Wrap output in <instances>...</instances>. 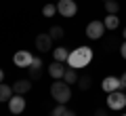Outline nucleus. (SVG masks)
I'll return each mask as SVG.
<instances>
[{
    "label": "nucleus",
    "instance_id": "f257e3e1",
    "mask_svg": "<svg viewBox=\"0 0 126 116\" xmlns=\"http://www.w3.org/2000/svg\"><path fill=\"white\" fill-rule=\"evenodd\" d=\"M93 61V49L90 46H78L69 53L67 57V66L74 68V70H80V68H86Z\"/></svg>",
    "mask_w": 126,
    "mask_h": 116
},
{
    "label": "nucleus",
    "instance_id": "f03ea898",
    "mask_svg": "<svg viewBox=\"0 0 126 116\" xmlns=\"http://www.w3.org/2000/svg\"><path fill=\"white\" fill-rule=\"evenodd\" d=\"M50 95H53V99L57 103H67L69 99H72V87L63 80V78L61 80H53V85H50Z\"/></svg>",
    "mask_w": 126,
    "mask_h": 116
},
{
    "label": "nucleus",
    "instance_id": "7ed1b4c3",
    "mask_svg": "<svg viewBox=\"0 0 126 116\" xmlns=\"http://www.w3.org/2000/svg\"><path fill=\"white\" fill-rule=\"evenodd\" d=\"M57 13L65 19H72L74 15L78 13V4L76 0H59L57 2Z\"/></svg>",
    "mask_w": 126,
    "mask_h": 116
},
{
    "label": "nucleus",
    "instance_id": "20e7f679",
    "mask_svg": "<svg viewBox=\"0 0 126 116\" xmlns=\"http://www.w3.org/2000/svg\"><path fill=\"white\" fill-rule=\"evenodd\" d=\"M107 108L109 110H124L126 108V93L120 91H113V93H107Z\"/></svg>",
    "mask_w": 126,
    "mask_h": 116
},
{
    "label": "nucleus",
    "instance_id": "39448f33",
    "mask_svg": "<svg viewBox=\"0 0 126 116\" xmlns=\"http://www.w3.org/2000/svg\"><path fill=\"white\" fill-rule=\"evenodd\" d=\"M103 34H105V23L99 21V19H94V21H90L86 25V36H88L90 40H99Z\"/></svg>",
    "mask_w": 126,
    "mask_h": 116
},
{
    "label": "nucleus",
    "instance_id": "423d86ee",
    "mask_svg": "<svg viewBox=\"0 0 126 116\" xmlns=\"http://www.w3.org/2000/svg\"><path fill=\"white\" fill-rule=\"evenodd\" d=\"M36 49L40 51V53H48V51H53V36H50L48 32L36 36Z\"/></svg>",
    "mask_w": 126,
    "mask_h": 116
},
{
    "label": "nucleus",
    "instance_id": "0eeeda50",
    "mask_svg": "<svg viewBox=\"0 0 126 116\" xmlns=\"http://www.w3.org/2000/svg\"><path fill=\"white\" fill-rule=\"evenodd\" d=\"M101 89L105 91V93H113V91H120L122 89V82L118 76H105L103 82H101Z\"/></svg>",
    "mask_w": 126,
    "mask_h": 116
},
{
    "label": "nucleus",
    "instance_id": "6e6552de",
    "mask_svg": "<svg viewBox=\"0 0 126 116\" xmlns=\"http://www.w3.org/2000/svg\"><path fill=\"white\" fill-rule=\"evenodd\" d=\"M9 110H11V114H21V112L25 110V97L15 93L13 97L9 99Z\"/></svg>",
    "mask_w": 126,
    "mask_h": 116
},
{
    "label": "nucleus",
    "instance_id": "1a4fd4ad",
    "mask_svg": "<svg viewBox=\"0 0 126 116\" xmlns=\"http://www.w3.org/2000/svg\"><path fill=\"white\" fill-rule=\"evenodd\" d=\"M32 59H34V55H32L30 51H17L15 57H13V61H15L17 68H30L32 66Z\"/></svg>",
    "mask_w": 126,
    "mask_h": 116
},
{
    "label": "nucleus",
    "instance_id": "9d476101",
    "mask_svg": "<svg viewBox=\"0 0 126 116\" xmlns=\"http://www.w3.org/2000/svg\"><path fill=\"white\" fill-rule=\"evenodd\" d=\"M27 70H30V78H32V80H40L42 74H44V72H42V59L40 57H34V59H32V66L27 68Z\"/></svg>",
    "mask_w": 126,
    "mask_h": 116
},
{
    "label": "nucleus",
    "instance_id": "9b49d317",
    "mask_svg": "<svg viewBox=\"0 0 126 116\" xmlns=\"http://www.w3.org/2000/svg\"><path fill=\"white\" fill-rule=\"evenodd\" d=\"M65 70H67V68L63 66L61 61H55V59H53V63L48 66V74L53 76V80H61L63 74H65Z\"/></svg>",
    "mask_w": 126,
    "mask_h": 116
},
{
    "label": "nucleus",
    "instance_id": "f8f14e48",
    "mask_svg": "<svg viewBox=\"0 0 126 116\" xmlns=\"http://www.w3.org/2000/svg\"><path fill=\"white\" fill-rule=\"evenodd\" d=\"M27 91H32V78H21L13 85V93L17 95H25Z\"/></svg>",
    "mask_w": 126,
    "mask_h": 116
},
{
    "label": "nucleus",
    "instance_id": "ddd939ff",
    "mask_svg": "<svg viewBox=\"0 0 126 116\" xmlns=\"http://www.w3.org/2000/svg\"><path fill=\"white\" fill-rule=\"evenodd\" d=\"M53 57H55V61L67 63V57H69V51L65 49V46H57V49L53 51Z\"/></svg>",
    "mask_w": 126,
    "mask_h": 116
},
{
    "label": "nucleus",
    "instance_id": "4468645a",
    "mask_svg": "<svg viewBox=\"0 0 126 116\" xmlns=\"http://www.w3.org/2000/svg\"><path fill=\"white\" fill-rule=\"evenodd\" d=\"M13 97V87L11 85H2V82H0V101L2 103H9V99Z\"/></svg>",
    "mask_w": 126,
    "mask_h": 116
},
{
    "label": "nucleus",
    "instance_id": "2eb2a0df",
    "mask_svg": "<svg viewBox=\"0 0 126 116\" xmlns=\"http://www.w3.org/2000/svg\"><path fill=\"white\" fill-rule=\"evenodd\" d=\"M78 78H80V76L76 74V70H74V68H67V70H65V74H63V80L67 82V85H76Z\"/></svg>",
    "mask_w": 126,
    "mask_h": 116
},
{
    "label": "nucleus",
    "instance_id": "dca6fc26",
    "mask_svg": "<svg viewBox=\"0 0 126 116\" xmlns=\"http://www.w3.org/2000/svg\"><path fill=\"white\" fill-rule=\"evenodd\" d=\"M103 23H105V30H116L120 25V19H118V15H107Z\"/></svg>",
    "mask_w": 126,
    "mask_h": 116
},
{
    "label": "nucleus",
    "instance_id": "f3484780",
    "mask_svg": "<svg viewBox=\"0 0 126 116\" xmlns=\"http://www.w3.org/2000/svg\"><path fill=\"white\" fill-rule=\"evenodd\" d=\"M103 4H105L107 15H118V11H120V2H118V0H107V2H103Z\"/></svg>",
    "mask_w": 126,
    "mask_h": 116
},
{
    "label": "nucleus",
    "instance_id": "a211bd4d",
    "mask_svg": "<svg viewBox=\"0 0 126 116\" xmlns=\"http://www.w3.org/2000/svg\"><path fill=\"white\" fill-rule=\"evenodd\" d=\"M76 85H78V89H80V91H88L90 85H93V78H90V76H80Z\"/></svg>",
    "mask_w": 126,
    "mask_h": 116
},
{
    "label": "nucleus",
    "instance_id": "6ab92c4d",
    "mask_svg": "<svg viewBox=\"0 0 126 116\" xmlns=\"http://www.w3.org/2000/svg\"><path fill=\"white\" fill-rule=\"evenodd\" d=\"M55 13H57V4H53V2H48V4L42 6V15H44V17H55Z\"/></svg>",
    "mask_w": 126,
    "mask_h": 116
},
{
    "label": "nucleus",
    "instance_id": "aec40b11",
    "mask_svg": "<svg viewBox=\"0 0 126 116\" xmlns=\"http://www.w3.org/2000/svg\"><path fill=\"white\" fill-rule=\"evenodd\" d=\"M48 34L53 36V40H61L63 36H65V34H63V27H61V25H53V27L48 30Z\"/></svg>",
    "mask_w": 126,
    "mask_h": 116
},
{
    "label": "nucleus",
    "instance_id": "412c9836",
    "mask_svg": "<svg viewBox=\"0 0 126 116\" xmlns=\"http://www.w3.org/2000/svg\"><path fill=\"white\" fill-rule=\"evenodd\" d=\"M65 110H67L65 103H57V106L53 108V116H63V114H65Z\"/></svg>",
    "mask_w": 126,
    "mask_h": 116
},
{
    "label": "nucleus",
    "instance_id": "4be33fe9",
    "mask_svg": "<svg viewBox=\"0 0 126 116\" xmlns=\"http://www.w3.org/2000/svg\"><path fill=\"white\" fill-rule=\"evenodd\" d=\"M120 55H122V57L126 59V40L122 42V46H120Z\"/></svg>",
    "mask_w": 126,
    "mask_h": 116
},
{
    "label": "nucleus",
    "instance_id": "5701e85b",
    "mask_svg": "<svg viewBox=\"0 0 126 116\" xmlns=\"http://www.w3.org/2000/svg\"><path fill=\"white\" fill-rule=\"evenodd\" d=\"M120 82H122V89H126V72L120 76Z\"/></svg>",
    "mask_w": 126,
    "mask_h": 116
},
{
    "label": "nucleus",
    "instance_id": "b1692460",
    "mask_svg": "<svg viewBox=\"0 0 126 116\" xmlns=\"http://www.w3.org/2000/svg\"><path fill=\"white\" fill-rule=\"evenodd\" d=\"M94 116H109V114L105 110H97V112H94Z\"/></svg>",
    "mask_w": 126,
    "mask_h": 116
},
{
    "label": "nucleus",
    "instance_id": "393cba45",
    "mask_svg": "<svg viewBox=\"0 0 126 116\" xmlns=\"http://www.w3.org/2000/svg\"><path fill=\"white\" fill-rule=\"evenodd\" d=\"M63 116H76V112H74V110H65V114H63Z\"/></svg>",
    "mask_w": 126,
    "mask_h": 116
},
{
    "label": "nucleus",
    "instance_id": "a878e982",
    "mask_svg": "<svg viewBox=\"0 0 126 116\" xmlns=\"http://www.w3.org/2000/svg\"><path fill=\"white\" fill-rule=\"evenodd\" d=\"M0 82H4V72H2V68H0Z\"/></svg>",
    "mask_w": 126,
    "mask_h": 116
},
{
    "label": "nucleus",
    "instance_id": "bb28decb",
    "mask_svg": "<svg viewBox=\"0 0 126 116\" xmlns=\"http://www.w3.org/2000/svg\"><path fill=\"white\" fill-rule=\"evenodd\" d=\"M122 36H124V40H126V27H124V30H122Z\"/></svg>",
    "mask_w": 126,
    "mask_h": 116
},
{
    "label": "nucleus",
    "instance_id": "cd10ccee",
    "mask_svg": "<svg viewBox=\"0 0 126 116\" xmlns=\"http://www.w3.org/2000/svg\"><path fill=\"white\" fill-rule=\"evenodd\" d=\"M103 2H107V0H103Z\"/></svg>",
    "mask_w": 126,
    "mask_h": 116
},
{
    "label": "nucleus",
    "instance_id": "c85d7f7f",
    "mask_svg": "<svg viewBox=\"0 0 126 116\" xmlns=\"http://www.w3.org/2000/svg\"><path fill=\"white\" fill-rule=\"evenodd\" d=\"M122 116H126V114H122Z\"/></svg>",
    "mask_w": 126,
    "mask_h": 116
},
{
    "label": "nucleus",
    "instance_id": "c756f323",
    "mask_svg": "<svg viewBox=\"0 0 126 116\" xmlns=\"http://www.w3.org/2000/svg\"><path fill=\"white\" fill-rule=\"evenodd\" d=\"M50 116H53V114H50Z\"/></svg>",
    "mask_w": 126,
    "mask_h": 116
}]
</instances>
